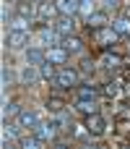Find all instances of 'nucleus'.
<instances>
[{
    "mask_svg": "<svg viewBox=\"0 0 130 149\" xmlns=\"http://www.w3.org/2000/svg\"><path fill=\"white\" fill-rule=\"evenodd\" d=\"M34 47H42V50H50V47H57L63 42V37L57 34V29H50V26H42L34 37H31Z\"/></svg>",
    "mask_w": 130,
    "mask_h": 149,
    "instance_id": "obj_1",
    "label": "nucleus"
},
{
    "mask_svg": "<svg viewBox=\"0 0 130 149\" xmlns=\"http://www.w3.org/2000/svg\"><path fill=\"white\" fill-rule=\"evenodd\" d=\"M52 84H55L57 89H70V86L78 84V71H76V68H60Z\"/></svg>",
    "mask_w": 130,
    "mask_h": 149,
    "instance_id": "obj_2",
    "label": "nucleus"
},
{
    "mask_svg": "<svg viewBox=\"0 0 130 149\" xmlns=\"http://www.w3.org/2000/svg\"><path fill=\"white\" fill-rule=\"evenodd\" d=\"M94 39H96L102 47H109V45H115V42L120 39V34H117L112 26H99V29H94Z\"/></svg>",
    "mask_w": 130,
    "mask_h": 149,
    "instance_id": "obj_3",
    "label": "nucleus"
},
{
    "mask_svg": "<svg viewBox=\"0 0 130 149\" xmlns=\"http://www.w3.org/2000/svg\"><path fill=\"white\" fill-rule=\"evenodd\" d=\"M39 123H42V120H39V115H36L34 110H21V113H18V126L26 128V131H34Z\"/></svg>",
    "mask_w": 130,
    "mask_h": 149,
    "instance_id": "obj_4",
    "label": "nucleus"
},
{
    "mask_svg": "<svg viewBox=\"0 0 130 149\" xmlns=\"http://www.w3.org/2000/svg\"><path fill=\"white\" fill-rule=\"evenodd\" d=\"M86 128L91 131V136H102L104 128H107V123H104V118L99 113H91V115H86Z\"/></svg>",
    "mask_w": 130,
    "mask_h": 149,
    "instance_id": "obj_5",
    "label": "nucleus"
},
{
    "mask_svg": "<svg viewBox=\"0 0 130 149\" xmlns=\"http://www.w3.org/2000/svg\"><path fill=\"white\" fill-rule=\"evenodd\" d=\"M57 131H60V128H57V123H55L52 118H50L47 123H39V126L34 128V134H36L39 139H44V141H50V139H55V136H57Z\"/></svg>",
    "mask_w": 130,
    "mask_h": 149,
    "instance_id": "obj_6",
    "label": "nucleus"
},
{
    "mask_svg": "<svg viewBox=\"0 0 130 149\" xmlns=\"http://www.w3.org/2000/svg\"><path fill=\"white\" fill-rule=\"evenodd\" d=\"M60 10H57V5L55 3H36V18H42V21H52L55 16H57Z\"/></svg>",
    "mask_w": 130,
    "mask_h": 149,
    "instance_id": "obj_7",
    "label": "nucleus"
},
{
    "mask_svg": "<svg viewBox=\"0 0 130 149\" xmlns=\"http://www.w3.org/2000/svg\"><path fill=\"white\" fill-rule=\"evenodd\" d=\"M55 29H57L60 37H70V34H76V18H73V16H63V18L55 24Z\"/></svg>",
    "mask_w": 130,
    "mask_h": 149,
    "instance_id": "obj_8",
    "label": "nucleus"
},
{
    "mask_svg": "<svg viewBox=\"0 0 130 149\" xmlns=\"http://www.w3.org/2000/svg\"><path fill=\"white\" fill-rule=\"evenodd\" d=\"M60 47L68 52V55H78L81 50H83V42L76 37V34H70V37H63V42H60Z\"/></svg>",
    "mask_w": 130,
    "mask_h": 149,
    "instance_id": "obj_9",
    "label": "nucleus"
},
{
    "mask_svg": "<svg viewBox=\"0 0 130 149\" xmlns=\"http://www.w3.org/2000/svg\"><path fill=\"white\" fill-rule=\"evenodd\" d=\"M39 76H42L39 65H31V63H29V65L21 71V76H18V79H21V84H29V86H31V84H36V81H39Z\"/></svg>",
    "mask_w": 130,
    "mask_h": 149,
    "instance_id": "obj_10",
    "label": "nucleus"
},
{
    "mask_svg": "<svg viewBox=\"0 0 130 149\" xmlns=\"http://www.w3.org/2000/svg\"><path fill=\"white\" fill-rule=\"evenodd\" d=\"M44 60H47V50H42V47H29V50H26V63L42 65Z\"/></svg>",
    "mask_w": 130,
    "mask_h": 149,
    "instance_id": "obj_11",
    "label": "nucleus"
},
{
    "mask_svg": "<svg viewBox=\"0 0 130 149\" xmlns=\"http://www.w3.org/2000/svg\"><path fill=\"white\" fill-rule=\"evenodd\" d=\"M68 58H70V55H68V52H65L60 45L47 50V60H50V63H55V65H63V63H68Z\"/></svg>",
    "mask_w": 130,
    "mask_h": 149,
    "instance_id": "obj_12",
    "label": "nucleus"
},
{
    "mask_svg": "<svg viewBox=\"0 0 130 149\" xmlns=\"http://www.w3.org/2000/svg\"><path fill=\"white\" fill-rule=\"evenodd\" d=\"M107 10H94L91 16H86V24H89V29H99V26H107Z\"/></svg>",
    "mask_w": 130,
    "mask_h": 149,
    "instance_id": "obj_13",
    "label": "nucleus"
},
{
    "mask_svg": "<svg viewBox=\"0 0 130 149\" xmlns=\"http://www.w3.org/2000/svg\"><path fill=\"white\" fill-rule=\"evenodd\" d=\"M23 45H29V31H10V34H8V47L18 50V47H23Z\"/></svg>",
    "mask_w": 130,
    "mask_h": 149,
    "instance_id": "obj_14",
    "label": "nucleus"
},
{
    "mask_svg": "<svg viewBox=\"0 0 130 149\" xmlns=\"http://www.w3.org/2000/svg\"><path fill=\"white\" fill-rule=\"evenodd\" d=\"M55 5L63 16H76L78 13V0H57Z\"/></svg>",
    "mask_w": 130,
    "mask_h": 149,
    "instance_id": "obj_15",
    "label": "nucleus"
},
{
    "mask_svg": "<svg viewBox=\"0 0 130 149\" xmlns=\"http://www.w3.org/2000/svg\"><path fill=\"white\" fill-rule=\"evenodd\" d=\"M102 65H104L107 71H117V68L122 65V58H120L117 52H107V55L102 58Z\"/></svg>",
    "mask_w": 130,
    "mask_h": 149,
    "instance_id": "obj_16",
    "label": "nucleus"
},
{
    "mask_svg": "<svg viewBox=\"0 0 130 149\" xmlns=\"http://www.w3.org/2000/svg\"><path fill=\"white\" fill-rule=\"evenodd\" d=\"M109 26H112L120 37H130V18H125V16H122V18H117V21H112Z\"/></svg>",
    "mask_w": 130,
    "mask_h": 149,
    "instance_id": "obj_17",
    "label": "nucleus"
},
{
    "mask_svg": "<svg viewBox=\"0 0 130 149\" xmlns=\"http://www.w3.org/2000/svg\"><path fill=\"white\" fill-rule=\"evenodd\" d=\"M18 16H23V18H36V5H34V3H18Z\"/></svg>",
    "mask_w": 130,
    "mask_h": 149,
    "instance_id": "obj_18",
    "label": "nucleus"
},
{
    "mask_svg": "<svg viewBox=\"0 0 130 149\" xmlns=\"http://www.w3.org/2000/svg\"><path fill=\"white\" fill-rule=\"evenodd\" d=\"M39 71H42V79H47V81H55V76H57L55 63H50V60H44V63L39 65Z\"/></svg>",
    "mask_w": 130,
    "mask_h": 149,
    "instance_id": "obj_19",
    "label": "nucleus"
},
{
    "mask_svg": "<svg viewBox=\"0 0 130 149\" xmlns=\"http://www.w3.org/2000/svg\"><path fill=\"white\" fill-rule=\"evenodd\" d=\"M78 113H83V115H91V113H96V100H78Z\"/></svg>",
    "mask_w": 130,
    "mask_h": 149,
    "instance_id": "obj_20",
    "label": "nucleus"
},
{
    "mask_svg": "<svg viewBox=\"0 0 130 149\" xmlns=\"http://www.w3.org/2000/svg\"><path fill=\"white\" fill-rule=\"evenodd\" d=\"M29 21L31 18H23V16H16L10 21V31H29Z\"/></svg>",
    "mask_w": 130,
    "mask_h": 149,
    "instance_id": "obj_21",
    "label": "nucleus"
},
{
    "mask_svg": "<svg viewBox=\"0 0 130 149\" xmlns=\"http://www.w3.org/2000/svg\"><path fill=\"white\" fill-rule=\"evenodd\" d=\"M42 144H44V139H39L36 134H34V136L21 139V147H23V149H36V147H42Z\"/></svg>",
    "mask_w": 130,
    "mask_h": 149,
    "instance_id": "obj_22",
    "label": "nucleus"
},
{
    "mask_svg": "<svg viewBox=\"0 0 130 149\" xmlns=\"http://www.w3.org/2000/svg\"><path fill=\"white\" fill-rule=\"evenodd\" d=\"M78 13L91 16V13H94V0H78Z\"/></svg>",
    "mask_w": 130,
    "mask_h": 149,
    "instance_id": "obj_23",
    "label": "nucleus"
},
{
    "mask_svg": "<svg viewBox=\"0 0 130 149\" xmlns=\"http://www.w3.org/2000/svg\"><path fill=\"white\" fill-rule=\"evenodd\" d=\"M78 100H96V89H91V86H81V89H78Z\"/></svg>",
    "mask_w": 130,
    "mask_h": 149,
    "instance_id": "obj_24",
    "label": "nucleus"
},
{
    "mask_svg": "<svg viewBox=\"0 0 130 149\" xmlns=\"http://www.w3.org/2000/svg\"><path fill=\"white\" fill-rule=\"evenodd\" d=\"M47 107H50L52 113H63V107H65V105H63V100H57V97H52V100L47 102Z\"/></svg>",
    "mask_w": 130,
    "mask_h": 149,
    "instance_id": "obj_25",
    "label": "nucleus"
},
{
    "mask_svg": "<svg viewBox=\"0 0 130 149\" xmlns=\"http://www.w3.org/2000/svg\"><path fill=\"white\" fill-rule=\"evenodd\" d=\"M21 110H18V105H8V102H3V118H8V115H18Z\"/></svg>",
    "mask_w": 130,
    "mask_h": 149,
    "instance_id": "obj_26",
    "label": "nucleus"
},
{
    "mask_svg": "<svg viewBox=\"0 0 130 149\" xmlns=\"http://www.w3.org/2000/svg\"><path fill=\"white\" fill-rule=\"evenodd\" d=\"M89 136H91V131H89L86 126H78V128H76V139H78V141H86Z\"/></svg>",
    "mask_w": 130,
    "mask_h": 149,
    "instance_id": "obj_27",
    "label": "nucleus"
},
{
    "mask_svg": "<svg viewBox=\"0 0 130 149\" xmlns=\"http://www.w3.org/2000/svg\"><path fill=\"white\" fill-rule=\"evenodd\" d=\"M104 94L107 97H115L117 94V84H104Z\"/></svg>",
    "mask_w": 130,
    "mask_h": 149,
    "instance_id": "obj_28",
    "label": "nucleus"
},
{
    "mask_svg": "<svg viewBox=\"0 0 130 149\" xmlns=\"http://www.w3.org/2000/svg\"><path fill=\"white\" fill-rule=\"evenodd\" d=\"M99 3H102V8H104V10H109V8H117V5H120V0H99Z\"/></svg>",
    "mask_w": 130,
    "mask_h": 149,
    "instance_id": "obj_29",
    "label": "nucleus"
},
{
    "mask_svg": "<svg viewBox=\"0 0 130 149\" xmlns=\"http://www.w3.org/2000/svg\"><path fill=\"white\" fill-rule=\"evenodd\" d=\"M81 71H83V73H91V71H94V63H91V60L86 58V60L81 63Z\"/></svg>",
    "mask_w": 130,
    "mask_h": 149,
    "instance_id": "obj_30",
    "label": "nucleus"
},
{
    "mask_svg": "<svg viewBox=\"0 0 130 149\" xmlns=\"http://www.w3.org/2000/svg\"><path fill=\"white\" fill-rule=\"evenodd\" d=\"M8 84H10V71L3 65V86H8Z\"/></svg>",
    "mask_w": 130,
    "mask_h": 149,
    "instance_id": "obj_31",
    "label": "nucleus"
},
{
    "mask_svg": "<svg viewBox=\"0 0 130 149\" xmlns=\"http://www.w3.org/2000/svg\"><path fill=\"white\" fill-rule=\"evenodd\" d=\"M125 18H130V5H128V8H125Z\"/></svg>",
    "mask_w": 130,
    "mask_h": 149,
    "instance_id": "obj_32",
    "label": "nucleus"
},
{
    "mask_svg": "<svg viewBox=\"0 0 130 149\" xmlns=\"http://www.w3.org/2000/svg\"><path fill=\"white\" fill-rule=\"evenodd\" d=\"M125 94H128V97H130V81H128V86H125Z\"/></svg>",
    "mask_w": 130,
    "mask_h": 149,
    "instance_id": "obj_33",
    "label": "nucleus"
}]
</instances>
